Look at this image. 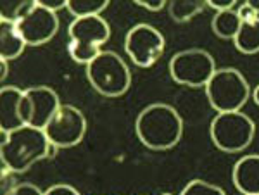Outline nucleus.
I'll return each mask as SVG.
<instances>
[{"label":"nucleus","instance_id":"obj_28","mask_svg":"<svg viewBox=\"0 0 259 195\" xmlns=\"http://www.w3.org/2000/svg\"><path fill=\"white\" fill-rule=\"evenodd\" d=\"M252 95V101H254V104H256V106L259 107V85L256 86V88H254V92L250 93Z\"/></svg>","mask_w":259,"mask_h":195},{"label":"nucleus","instance_id":"obj_24","mask_svg":"<svg viewBox=\"0 0 259 195\" xmlns=\"http://www.w3.org/2000/svg\"><path fill=\"white\" fill-rule=\"evenodd\" d=\"M7 195H44V192L33 183H19L14 190H11Z\"/></svg>","mask_w":259,"mask_h":195},{"label":"nucleus","instance_id":"obj_16","mask_svg":"<svg viewBox=\"0 0 259 195\" xmlns=\"http://www.w3.org/2000/svg\"><path fill=\"white\" fill-rule=\"evenodd\" d=\"M237 51L245 56H254L259 52V19L252 23H242L239 33L233 38Z\"/></svg>","mask_w":259,"mask_h":195},{"label":"nucleus","instance_id":"obj_4","mask_svg":"<svg viewBox=\"0 0 259 195\" xmlns=\"http://www.w3.org/2000/svg\"><path fill=\"white\" fill-rule=\"evenodd\" d=\"M68 54L78 64L89 66L99 56L100 48L111 38V26L102 16H89L71 21Z\"/></svg>","mask_w":259,"mask_h":195},{"label":"nucleus","instance_id":"obj_11","mask_svg":"<svg viewBox=\"0 0 259 195\" xmlns=\"http://www.w3.org/2000/svg\"><path fill=\"white\" fill-rule=\"evenodd\" d=\"M16 26L21 36L30 47H40L49 43L59 31V18L57 12H52L41 7L38 2H33V6L16 21Z\"/></svg>","mask_w":259,"mask_h":195},{"label":"nucleus","instance_id":"obj_23","mask_svg":"<svg viewBox=\"0 0 259 195\" xmlns=\"http://www.w3.org/2000/svg\"><path fill=\"white\" fill-rule=\"evenodd\" d=\"M206 4H207V7L214 9L216 12H223V11L237 9V7H239L237 0H206Z\"/></svg>","mask_w":259,"mask_h":195},{"label":"nucleus","instance_id":"obj_18","mask_svg":"<svg viewBox=\"0 0 259 195\" xmlns=\"http://www.w3.org/2000/svg\"><path fill=\"white\" fill-rule=\"evenodd\" d=\"M109 7L107 0H68L66 11L76 18H89V16H100Z\"/></svg>","mask_w":259,"mask_h":195},{"label":"nucleus","instance_id":"obj_15","mask_svg":"<svg viewBox=\"0 0 259 195\" xmlns=\"http://www.w3.org/2000/svg\"><path fill=\"white\" fill-rule=\"evenodd\" d=\"M242 26V21L237 14V9L216 12L211 21V30L221 40H233Z\"/></svg>","mask_w":259,"mask_h":195},{"label":"nucleus","instance_id":"obj_13","mask_svg":"<svg viewBox=\"0 0 259 195\" xmlns=\"http://www.w3.org/2000/svg\"><path fill=\"white\" fill-rule=\"evenodd\" d=\"M232 181L242 195H259V154L240 157L232 169Z\"/></svg>","mask_w":259,"mask_h":195},{"label":"nucleus","instance_id":"obj_27","mask_svg":"<svg viewBox=\"0 0 259 195\" xmlns=\"http://www.w3.org/2000/svg\"><path fill=\"white\" fill-rule=\"evenodd\" d=\"M0 66H2V73H0V80H2V81H6L7 74H9V62L0 59Z\"/></svg>","mask_w":259,"mask_h":195},{"label":"nucleus","instance_id":"obj_19","mask_svg":"<svg viewBox=\"0 0 259 195\" xmlns=\"http://www.w3.org/2000/svg\"><path fill=\"white\" fill-rule=\"evenodd\" d=\"M180 195H227V192L221 186L206 180H192L183 186Z\"/></svg>","mask_w":259,"mask_h":195},{"label":"nucleus","instance_id":"obj_8","mask_svg":"<svg viewBox=\"0 0 259 195\" xmlns=\"http://www.w3.org/2000/svg\"><path fill=\"white\" fill-rule=\"evenodd\" d=\"M166 51L164 35L152 24L140 23L132 26L124 36V52L139 68H150Z\"/></svg>","mask_w":259,"mask_h":195},{"label":"nucleus","instance_id":"obj_9","mask_svg":"<svg viewBox=\"0 0 259 195\" xmlns=\"http://www.w3.org/2000/svg\"><path fill=\"white\" fill-rule=\"evenodd\" d=\"M45 135L49 142L54 143L57 149H71L81 143L87 133V119L85 114L78 107L71 104H62L47 126Z\"/></svg>","mask_w":259,"mask_h":195},{"label":"nucleus","instance_id":"obj_6","mask_svg":"<svg viewBox=\"0 0 259 195\" xmlns=\"http://www.w3.org/2000/svg\"><path fill=\"white\" fill-rule=\"evenodd\" d=\"M209 135L218 151L235 154L245 151L252 143L256 136V124L242 111L218 113L211 121Z\"/></svg>","mask_w":259,"mask_h":195},{"label":"nucleus","instance_id":"obj_29","mask_svg":"<svg viewBox=\"0 0 259 195\" xmlns=\"http://www.w3.org/2000/svg\"><path fill=\"white\" fill-rule=\"evenodd\" d=\"M247 4H249V6H250V7H252V9H254V11H256V12H257V14H259V0H249V2H247Z\"/></svg>","mask_w":259,"mask_h":195},{"label":"nucleus","instance_id":"obj_1","mask_svg":"<svg viewBox=\"0 0 259 195\" xmlns=\"http://www.w3.org/2000/svg\"><path fill=\"white\" fill-rule=\"evenodd\" d=\"M135 133L150 151H169L182 140L183 119L173 106L154 102L137 116Z\"/></svg>","mask_w":259,"mask_h":195},{"label":"nucleus","instance_id":"obj_22","mask_svg":"<svg viewBox=\"0 0 259 195\" xmlns=\"http://www.w3.org/2000/svg\"><path fill=\"white\" fill-rule=\"evenodd\" d=\"M237 14H239L242 23H252V21L259 19V14L249 6L247 2L239 4V7H237Z\"/></svg>","mask_w":259,"mask_h":195},{"label":"nucleus","instance_id":"obj_2","mask_svg":"<svg viewBox=\"0 0 259 195\" xmlns=\"http://www.w3.org/2000/svg\"><path fill=\"white\" fill-rule=\"evenodd\" d=\"M50 142L44 130L21 126L11 133H2L0 140V163L12 173H24L36 163L49 159Z\"/></svg>","mask_w":259,"mask_h":195},{"label":"nucleus","instance_id":"obj_21","mask_svg":"<svg viewBox=\"0 0 259 195\" xmlns=\"http://www.w3.org/2000/svg\"><path fill=\"white\" fill-rule=\"evenodd\" d=\"M44 195H81L74 186L66 185V183H56L52 186H49L44 192Z\"/></svg>","mask_w":259,"mask_h":195},{"label":"nucleus","instance_id":"obj_14","mask_svg":"<svg viewBox=\"0 0 259 195\" xmlns=\"http://www.w3.org/2000/svg\"><path fill=\"white\" fill-rule=\"evenodd\" d=\"M26 48V41L21 36L14 21L0 19V59L14 61L21 57Z\"/></svg>","mask_w":259,"mask_h":195},{"label":"nucleus","instance_id":"obj_12","mask_svg":"<svg viewBox=\"0 0 259 195\" xmlns=\"http://www.w3.org/2000/svg\"><path fill=\"white\" fill-rule=\"evenodd\" d=\"M24 90L18 86H2L0 90V133H11L24 126L21 118V101Z\"/></svg>","mask_w":259,"mask_h":195},{"label":"nucleus","instance_id":"obj_25","mask_svg":"<svg viewBox=\"0 0 259 195\" xmlns=\"http://www.w3.org/2000/svg\"><path fill=\"white\" fill-rule=\"evenodd\" d=\"M137 6L142 7V9L149 11V12H159L161 9L166 7L164 0H137Z\"/></svg>","mask_w":259,"mask_h":195},{"label":"nucleus","instance_id":"obj_7","mask_svg":"<svg viewBox=\"0 0 259 195\" xmlns=\"http://www.w3.org/2000/svg\"><path fill=\"white\" fill-rule=\"evenodd\" d=\"M216 69L214 57L204 48L180 51L171 57L168 64L171 80L190 88H206Z\"/></svg>","mask_w":259,"mask_h":195},{"label":"nucleus","instance_id":"obj_17","mask_svg":"<svg viewBox=\"0 0 259 195\" xmlns=\"http://www.w3.org/2000/svg\"><path fill=\"white\" fill-rule=\"evenodd\" d=\"M207 7L206 2L202 0H171L168 2V12L169 18L175 23H187L194 19L195 16L200 14Z\"/></svg>","mask_w":259,"mask_h":195},{"label":"nucleus","instance_id":"obj_30","mask_svg":"<svg viewBox=\"0 0 259 195\" xmlns=\"http://www.w3.org/2000/svg\"><path fill=\"white\" fill-rule=\"evenodd\" d=\"M161 195H175V193H169V192H164V193H161Z\"/></svg>","mask_w":259,"mask_h":195},{"label":"nucleus","instance_id":"obj_20","mask_svg":"<svg viewBox=\"0 0 259 195\" xmlns=\"http://www.w3.org/2000/svg\"><path fill=\"white\" fill-rule=\"evenodd\" d=\"M18 185L19 183H18V180H16V173L2 168V171H0V195H7Z\"/></svg>","mask_w":259,"mask_h":195},{"label":"nucleus","instance_id":"obj_3","mask_svg":"<svg viewBox=\"0 0 259 195\" xmlns=\"http://www.w3.org/2000/svg\"><path fill=\"white\" fill-rule=\"evenodd\" d=\"M87 80L97 93L107 99H116L128 92L132 73L119 54L102 51L87 66Z\"/></svg>","mask_w":259,"mask_h":195},{"label":"nucleus","instance_id":"obj_5","mask_svg":"<svg viewBox=\"0 0 259 195\" xmlns=\"http://www.w3.org/2000/svg\"><path fill=\"white\" fill-rule=\"evenodd\" d=\"M204 90L216 113L242 111L250 97L249 81L235 68H218Z\"/></svg>","mask_w":259,"mask_h":195},{"label":"nucleus","instance_id":"obj_10","mask_svg":"<svg viewBox=\"0 0 259 195\" xmlns=\"http://www.w3.org/2000/svg\"><path fill=\"white\" fill-rule=\"evenodd\" d=\"M61 106L62 104L59 101V95L50 86H30L23 93L21 118L26 126L45 130V126L52 121L56 113L61 109Z\"/></svg>","mask_w":259,"mask_h":195},{"label":"nucleus","instance_id":"obj_26","mask_svg":"<svg viewBox=\"0 0 259 195\" xmlns=\"http://www.w3.org/2000/svg\"><path fill=\"white\" fill-rule=\"evenodd\" d=\"M36 2H38L41 7H45V9H49L52 12H57L68 7V0H36Z\"/></svg>","mask_w":259,"mask_h":195}]
</instances>
